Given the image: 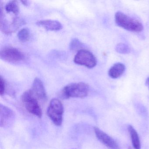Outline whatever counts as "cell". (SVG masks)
<instances>
[{
	"label": "cell",
	"instance_id": "1",
	"mask_svg": "<svg viewBox=\"0 0 149 149\" xmlns=\"http://www.w3.org/2000/svg\"><path fill=\"white\" fill-rule=\"evenodd\" d=\"M115 20L118 26L127 31L140 32L143 29V24L139 21L131 18L122 12L116 13Z\"/></svg>",
	"mask_w": 149,
	"mask_h": 149
},
{
	"label": "cell",
	"instance_id": "2",
	"mask_svg": "<svg viewBox=\"0 0 149 149\" xmlns=\"http://www.w3.org/2000/svg\"><path fill=\"white\" fill-rule=\"evenodd\" d=\"M88 85L85 83L70 84L63 89L61 95L65 99L70 97L83 98L88 95Z\"/></svg>",
	"mask_w": 149,
	"mask_h": 149
},
{
	"label": "cell",
	"instance_id": "3",
	"mask_svg": "<svg viewBox=\"0 0 149 149\" xmlns=\"http://www.w3.org/2000/svg\"><path fill=\"white\" fill-rule=\"evenodd\" d=\"M63 113V107L61 102L56 98L52 99L48 108L47 114L55 125H61Z\"/></svg>",
	"mask_w": 149,
	"mask_h": 149
},
{
	"label": "cell",
	"instance_id": "4",
	"mask_svg": "<svg viewBox=\"0 0 149 149\" xmlns=\"http://www.w3.org/2000/svg\"><path fill=\"white\" fill-rule=\"evenodd\" d=\"M22 100L26 109L29 113L38 117H41L42 111L38 99L34 96L30 89L23 93L22 96Z\"/></svg>",
	"mask_w": 149,
	"mask_h": 149
},
{
	"label": "cell",
	"instance_id": "5",
	"mask_svg": "<svg viewBox=\"0 0 149 149\" xmlns=\"http://www.w3.org/2000/svg\"><path fill=\"white\" fill-rule=\"evenodd\" d=\"M76 63L83 65L89 68H94L97 64V60L94 55L87 50H79L74 58Z\"/></svg>",
	"mask_w": 149,
	"mask_h": 149
},
{
	"label": "cell",
	"instance_id": "6",
	"mask_svg": "<svg viewBox=\"0 0 149 149\" xmlns=\"http://www.w3.org/2000/svg\"><path fill=\"white\" fill-rule=\"evenodd\" d=\"M0 57L8 62H19L24 58V55L19 49L13 47H5L0 51Z\"/></svg>",
	"mask_w": 149,
	"mask_h": 149
},
{
	"label": "cell",
	"instance_id": "7",
	"mask_svg": "<svg viewBox=\"0 0 149 149\" xmlns=\"http://www.w3.org/2000/svg\"><path fill=\"white\" fill-rule=\"evenodd\" d=\"M15 113L8 107L0 105V125L1 127L10 126L14 120Z\"/></svg>",
	"mask_w": 149,
	"mask_h": 149
},
{
	"label": "cell",
	"instance_id": "8",
	"mask_svg": "<svg viewBox=\"0 0 149 149\" xmlns=\"http://www.w3.org/2000/svg\"><path fill=\"white\" fill-rule=\"evenodd\" d=\"M24 24V20L19 17L14 18L11 23L8 22L6 19H1V29L5 33L9 34L17 30L20 26Z\"/></svg>",
	"mask_w": 149,
	"mask_h": 149
},
{
	"label": "cell",
	"instance_id": "9",
	"mask_svg": "<svg viewBox=\"0 0 149 149\" xmlns=\"http://www.w3.org/2000/svg\"><path fill=\"white\" fill-rule=\"evenodd\" d=\"M94 131L97 139L108 148L110 149H120L116 142L111 137L98 127H94Z\"/></svg>",
	"mask_w": 149,
	"mask_h": 149
},
{
	"label": "cell",
	"instance_id": "10",
	"mask_svg": "<svg viewBox=\"0 0 149 149\" xmlns=\"http://www.w3.org/2000/svg\"><path fill=\"white\" fill-rule=\"evenodd\" d=\"M34 96L39 100H46L47 98V93L42 81L39 78L35 79L31 89Z\"/></svg>",
	"mask_w": 149,
	"mask_h": 149
},
{
	"label": "cell",
	"instance_id": "11",
	"mask_svg": "<svg viewBox=\"0 0 149 149\" xmlns=\"http://www.w3.org/2000/svg\"><path fill=\"white\" fill-rule=\"evenodd\" d=\"M37 26L42 27L47 31H58L62 28V25L59 22L52 20H44L38 21Z\"/></svg>",
	"mask_w": 149,
	"mask_h": 149
},
{
	"label": "cell",
	"instance_id": "12",
	"mask_svg": "<svg viewBox=\"0 0 149 149\" xmlns=\"http://www.w3.org/2000/svg\"><path fill=\"white\" fill-rule=\"evenodd\" d=\"M125 70V66L120 63L114 64L108 71L109 76L113 79L118 78L123 74Z\"/></svg>",
	"mask_w": 149,
	"mask_h": 149
},
{
	"label": "cell",
	"instance_id": "13",
	"mask_svg": "<svg viewBox=\"0 0 149 149\" xmlns=\"http://www.w3.org/2000/svg\"><path fill=\"white\" fill-rule=\"evenodd\" d=\"M128 130L131 138L132 145L135 149H141V144L137 132L131 125L128 126Z\"/></svg>",
	"mask_w": 149,
	"mask_h": 149
},
{
	"label": "cell",
	"instance_id": "14",
	"mask_svg": "<svg viewBox=\"0 0 149 149\" xmlns=\"http://www.w3.org/2000/svg\"><path fill=\"white\" fill-rule=\"evenodd\" d=\"M5 8L7 13H12L15 15H17L19 12V4L16 1H9L7 4Z\"/></svg>",
	"mask_w": 149,
	"mask_h": 149
},
{
	"label": "cell",
	"instance_id": "15",
	"mask_svg": "<svg viewBox=\"0 0 149 149\" xmlns=\"http://www.w3.org/2000/svg\"><path fill=\"white\" fill-rule=\"evenodd\" d=\"M30 31L28 29L24 28L21 30L18 33V37L22 42H26L30 38Z\"/></svg>",
	"mask_w": 149,
	"mask_h": 149
},
{
	"label": "cell",
	"instance_id": "16",
	"mask_svg": "<svg viewBox=\"0 0 149 149\" xmlns=\"http://www.w3.org/2000/svg\"><path fill=\"white\" fill-rule=\"evenodd\" d=\"M116 50L118 53L122 54H129L130 52V49L129 46L123 43H120L117 45Z\"/></svg>",
	"mask_w": 149,
	"mask_h": 149
},
{
	"label": "cell",
	"instance_id": "17",
	"mask_svg": "<svg viewBox=\"0 0 149 149\" xmlns=\"http://www.w3.org/2000/svg\"><path fill=\"white\" fill-rule=\"evenodd\" d=\"M70 48L73 50H77L81 47V43L77 39H74L70 42Z\"/></svg>",
	"mask_w": 149,
	"mask_h": 149
},
{
	"label": "cell",
	"instance_id": "18",
	"mask_svg": "<svg viewBox=\"0 0 149 149\" xmlns=\"http://www.w3.org/2000/svg\"><path fill=\"white\" fill-rule=\"evenodd\" d=\"M5 91V83L2 77H1L0 80V94L1 96L4 95Z\"/></svg>",
	"mask_w": 149,
	"mask_h": 149
},
{
	"label": "cell",
	"instance_id": "19",
	"mask_svg": "<svg viewBox=\"0 0 149 149\" xmlns=\"http://www.w3.org/2000/svg\"><path fill=\"white\" fill-rule=\"evenodd\" d=\"M146 85H147L149 89V77H148L147 79H146Z\"/></svg>",
	"mask_w": 149,
	"mask_h": 149
},
{
	"label": "cell",
	"instance_id": "20",
	"mask_svg": "<svg viewBox=\"0 0 149 149\" xmlns=\"http://www.w3.org/2000/svg\"><path fill=\"white\" fill-rule=\"evenodd\" d=\"M21 2H22V4H23V5H25V6H28V1H21Z\"/></svg>",
	"mask_w": 149,
	"mask_h": 149
},
{
	"label": "cell",
	"instance_id": "21",
	"mask_svg": "<svg viewBox=\"0 0 149 149\" xmlns=\"http://www.w3.org/2000/svg\"><path fill=\"white\" fill-rule=\"evenodd\" d=\"M128 149H132L131 147L130 146H129V148H128Z\"/></svg>",
	"mask_w": 149,
	"mask_h": 149
},
{
	"label": "cell",
	"instance_id": "22",
	"mask_svg": "<svg viewBox=\"0 0 149 149\" xmlns=\"http://www.w3.org/2000/svg\"></svg>",
	"mask_w": 149,
	"mask_h": 149
}]
</instances>
